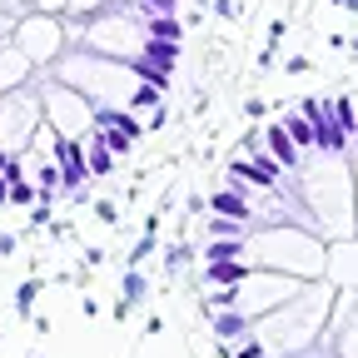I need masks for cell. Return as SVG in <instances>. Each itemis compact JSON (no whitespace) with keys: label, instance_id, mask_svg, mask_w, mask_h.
I'll return each instance as SVG.
<instances>
[{"label":"cell","instance_id":"6da1fadb","mask_svg":"<svg viewBox=\"0 0 358 358\" xmlns=\"http://www.w3.org/2000/svg\"><path fill=\"white\" fill-rule=\"evenodd\" d=\"M299 110L313 120V140H319V150H329V155H338L343 145H348V129L334 120V110L324 105V100H299Z\"/></svg>","mask_w":358,"mask_h":358},{"label":"cell","instance_id":"7a4b0ae2","mask_svg":"<svg viewBox=\"0 0 358 358\" xmlns=\"http://www.w3.org/2000/svg\"><path fill=\"white\" fill-rule=\"evenodd\" d=\"M279 159H264V155H239L234 164H229V174L234 179H244V185H259V189H274L279 185Z\"/></svg>","mask_w":358,"mask_h":358},{"label":"cell","instance_id":"3957f363","mask_svg":"<svg viewBox=\"0 0 358 358\" xmlns=\"http://www.w3.org/2000/svg\"><path fill=\"white\" fill-rule=\"evenodd\" d=\"M55 159L65 169V189H80L90 179V150H80L75 140H60V134H55Z\"/></svg>","mask_w":358,"mask_h":358},{"label":"cell","instance_id":"277c9868","mask_svg":"<svg viewBox=\"0 0 358 358\" xmlns=\"http://www.w3.org/2000/svg\"><path fill=\"white\" fill-rule=\"evenodd\" d=\"M209 214H229V219H254V204L244 199V179L229 174V189H214Z\"/></svg>","mask_w":358,"mask_h":358},{"label":"cell","instance_id":"5b68a950","mask_svg":"<svg viewBox=\"0 0 358 358\" xmlns=\"http://www.w3.org/2000/svg\"><path fill=\"white\" fill-rule=\"evenodd\" d=\"M264 145H268V155H274V159H279L284 169H299V145H294V134L284 129V120H279V124H268Z\"/></svg>","mask_w":358,"mask_h":358},{"label":"cell","instance_id":"8992f818","mask_svg":"<svg viewBox=\"0 0 358 358\" xmlns=\"http://www.w3.org/2000/svg\"><path fill=\"white\" fill-rule=\"evenodd\" d=\"M204 279H209V284H244V279H254V264L219 259V264H204Z\"/></svg>","mask_w":358,"mask_h":358},{"label":"cell","instance_id":"52a82bcc","mask_svg":"<svg viewBox=\"0 0 358 358\" xmlns=\"http://www.w3.org/2000/svg\"><path fill=\"white\" fill-rule=\"evenodd\" d=\"M145 60H155V65H169L174 70V60H179V40H145Z\"/></svg>","mask_w":358,"mask_h":358},{"label":"cell","instance_id":"ba28073f","mask_svg":"<svg viewBox=\"0 0 358 358\" xmlns=\"http://www.w3.org/2000/svg\"><path fill=\"white\" fill-rule=\"evenodd\" d=\"M284 129L294 134V145H313V150H319V140H313V120H308L303 110H294V115H284Z\"/></svg>","mask_w":358,"mask_h":358},{"label":"cell","instance_id":"9c48e42d","mask_svg":"<svg viewBox=\"0 0 358 358\" xmlns=\"http://www.w3.org/2000/svg\"><path fill=\"white\" fill-rule=\"evenodd\" d=\"M145 35H155V40H185V25H179L174 15H150Z\"/></svg>","mask_w":358,"mask_h":358},{"label":"cell","instance_id":"30bf717a","mask_svg":"<svg viewBox=\"0 0 358 358\" xmlns=\"http://www.w3.org/2000/svg\"><path fill=\"white\" fill-rule=\"evenodd\" d=\"M129 70L140 75L145 85H159V90H164V85H169V75H174L169 65H155V60H140V65H129Z\"/></svg>","mask_w":358,"mask_h":358},{"label":"cell","instance_id":"8fae6325","mask_svg":"<svg viewBox=\"0 0 358 358\" xmlns=\"http://www.w3.org/2000/svg\"><path fill=\"white\" fill-rule=\"evenodd\" d=\"M115 159H120L115 150H105L100 140H90V174H110V169H115Z\"/></svg>","mask_w":358,"mask_h":358},{"label":"cell","instance_id":"7c38bea8","mask_svg":"<svg viewBox=\"0 0 358 358\" xmlns=\"http://www.w3.org/2000/svg\"><path fill=\"white\" fill-rule=\"evenodd\" d=\"M329 110H334V120H338L348 134H358V100H348V95H343V100H334Z\"/></svg>","mask_w":358,"mask_h":358},{"label":"cell","instance_id":"4fadbf2b","mask_svg":"<svg viewBox=\"0 0 358 358\" xmlns=\"http://www.w3.org/2000/svg\"><path fill=\"white\" fill-rule=\"evenodd\" d=\"M209 234H214V239H239V234H244V219L214 214V219H209Z\"/></svg>","mask_w":358,"mask_h":358},{"label":"cell","instance_id":"5bb4252c","mask_svg":"<svg viewBox=\"0 0 358 358\" xmlns=\"http://www.w3.org/2000/svg\"><path fill=\"white\" fill-rule=\"evenodd\" d=\"M244 254V239H214L209 244V254H204V264H219V259H239Z\"/></svg>","mask_w":358,"mask_h":358},{"label":"cell","instance_id":"9a60e30c","mask_svg":"<svg viewBox=\"0 0 358 358\" xmlns=\"http://www.w3.org/2000/svg\"><path fill=\"white\" fill-rule=\"evenodd\" d=\"M189 259H194V249H189V244H169V249H164V274L174 279V274H179V268H185Z\"/></svg>","mask_w":358,"mask_h":358},{"label":"cell","instance_id":"2e32d148","mask_svg":"<svg viewBox=\"0 0 358 358\" xmlns=\"http://www.w3.org/2000/svg\"><path fill=\"white\" fill-rule=\"evenodd\" d=\"M120 289H124V299H129V303H140V299L150 294V284H145V274H134V268H129V274L120 279Z\"/></svg>","mask_w":358,"mask_h":358},{"label":"cell","instance_id":"e0dca14e","mask_svg":"<svg viewBox=\"0 0 358 358\" xmlns=\"http://www.w3.org/2000/svg\"><path fill=\"white\" fill-rule=\"evenodd\" d=\"M214 334H219V338H239V334H244V319H239V313H219V319H214Z\"/></svg>","mask_w":358,"mask_h":358},{"label":"cell","instance_id":"ac0fdd59","mask_svg":"<svg viewBox=\"0 0 358 358\" xmlns=\"http://www.w3.org/2000/svg\"><path fill=\"white\" fill-rule=\"evenodd\" d=\"M129 105H134V110H155V105H159V85H140V90L129 95Z\"/></svg>","mask_w":358,"mask_h":358},{"label":"cell","instance_id":"d6986e66","mask_svg":"<svg viewBox=\"0 0 358 358\" xmlns=\"http://www.w3.org/2000/svg\"><path fill=\"white\" fill-rule=\"evenodd\" d=\"M10 204H40V185H25V179H15V185H10Z\"/></svg>","mask_w":358,"mask_h":358},{"label":"cell","instance_id":"ffe728a7","mask_svg":"<svg viewBox=\"0 0 358 358\" xmlns=\"http://www.w3.org/2000/svg\"><path fill=\"white\" fill-rule=\"evenodd\" d=\"M35 294H40V284H35V279L15 289V313H20V319H25V313H30V303H35Z\"/></svg>","mask_w":358,"mask_h":358},{"label":"cell","instance_id":"44dd1931","mask_svg":"<svg viewBox=\"0 0 358 358\" xmlns=\"http://www.w3.org/2000/svg\"><path fill=\"white\" fill-rule=\"evenodd\" d=\"M134 6H140L145 15H174V10H179V0H134Z\"/></svg>","mask_w":358,"mask_h":358},{"label":"cell","instance_id":"7402d4cb","mask_svg":"<svg viewBox=\"0 0 358 358\" xmlns=\"http://www.w3.org/2000/svg\"><path fill=\"white\" fill-rule=\"evenodd\" d=\"M259 145H264V134H254V129H249L244 140H239V155H259Z\"/></svg>","mask_w":358,"mask_h":358},{"label":"cell","instance_id":"603a6c76","mask_svg":"<svg viewBox=\"0 0 358 358\" xmlns=\"http://www.w3.org/2000/svg\"><path fill=\"white\" fill-rule=\"evenodd\" d=\"M234 358H264V343H254V338H249V343H244Z\"/></svg>","mask_w":358,"mask_h":358},{"label":"cell","instance_id":"cb8c5ba5","mask_svg":"<svg viewBox=\"0 0 358 358\" xmlns=\"http://www.w3.org/2000/svg\"><path fill=\"white\" fill-rule=\"evenodd\" d=\"M0 254H6V259L15 254V239H10V234H0Z\"/></svg>","mask_w":358,"mask_h":358},{"label":"cell","instance_id":"d4e9b609","mask_svg":"<svg viewBox=\"0 0 358 358\" xmlns=\"http://www.w3.org/2000/svg\"><path fill=\"white\" fill-rule=\"evenodd\" d=\"M353 55H358V40H353Z\"/></svg>","mask_w":358,"mask_h":358}]
</instances>
